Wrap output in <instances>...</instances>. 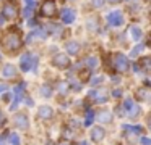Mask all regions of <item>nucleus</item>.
Instances as JSON below:
<instances>
[{
	"label": "nucleus",
	"instance_id": "nucleus-1",
	"mask_svg": "<svg viewBox=\"0 0 151 145\" xmlns=\"http://www.w3.org/2000/svg\"><path fill=\"white\" fill-rule=\"evenodd\" d=\"M21 44H23V39H21V32L18 31V28H12L2 39V45L10 55L17 53L21 48Z\"/></svg>",
	"mask_w": 151,
	"mask_h": 145
},
{
	"label": "nucleus",
	"instance_id": "nucleus-2",
	"mask_svg": "<svg viewBox=\"0 0 151 145\" xmlns=\"http://www.w3.org/2000/svg\"><path fill=\"white\" fill-rule=\"evenodd\" d=\"M112 69L117 71V73H125V71L128 69V60L125 58V55H122V53H115L114 55Z\"/></svg>",
	"mask_w": 151,
	"mask_h": 145
},
{
	"label": "nucleus",
	"instance_id": "nucleus-3",
	"mask_svg": "<svg viewBox=\"0 0 151 145\" xmlns=\"http://www.w3.org/2000/svg\"><path fill=\"white\" fill-rule=\"evenodd\" d=\"M2 15H4V18L10 19V21H12V19H15L18 16V6H17V3H15L13 0H8V2L4 5Z\"/></svg>",
	"mask_w": 151,
	"mask_h": 145
},
{
	"label": "nucleus",
	"instance_id": "nucleus-4",
	"mask_svg": "<svg viewBox=\"0 0 151 145\" xmlns=\"http://www.w3.org/2000/svg\"><path fill=\"white\" fill-rule=\"evenodd\" d=\"M41 15L42 16H47V18H52V16L57 15V6H55V2L54 0H46L41 6Z\"/></svg>",
	"mask_w": 151,
	"mask_h": 145
},
{
	"label": "nucleus",
	"instance_id": "nucleus-5",
	"mask_svg": "<svg viewBox=\"0 0 151 145\" xmlns=\"http://www.w3.org/2000/svg\"><path fill=\"white\" fill-rule=\"evenodd\" d=\"M52 63H54V66L59 68V69H65V68L70 66L68 57H67V55H62V53L55 55V57H54V60H52Z\"/></svg>",
	"mask_w": 151,
	"mask_h": 145
},
{
	"label": "nucleus",
	"instance_id": "nucleus-6",
	"mask_svg": "<svg viewBox=\"0 0 151 145\" xmlns=\"http://www.w3.org/2000/svg\"><path fill=\"white\" fill-rule=\"evenodd\" d=\"M36 64H37L36 57L33 58L29 53H24L23 57H21V69H23V71H28L31 66H33V68H36Z\"/></svg>",
	"mask_w": 151,
	"mask_h": 145
},
{
	"label": "nucleus",
	"instance_id": "nucleus-7",
	"mask_svg": "<svg viewBox=\"0 0 151 145\" xmlns=\"http://www.w3.org/2000/svg\"><path fill=\"white\" fill-rule=\"evenodd\" d=\"M15 124H17L20 129H26L28 126H29V121H28V116L24 115V113H18V115L15 116Z\"/></svg>",
	"mask_w": 151,
	"mask_h": 145
},
{
	"label": "nucleus",
	"instance_id": "nucleus-8",
	"mask_svg": "<svg viewBox=\"0 0 151 145\" xmlns=\"http://www.w3.org/2000/svg\"><path fill=\"white\" fill-rule=\"evenodd\" d=\"M107 19H109V23H111V24H114V26H120L122 23H124V16H122L120 11H112V13H109Z\"/></svg>",
	"mask_w": 151,
	"mask_h": 145
},
{
	"label": "nucleus",
	"instance_id": "nucleus-9",
	"mask_svg": "<svg viewBox=\"0 0 151 145\" xmlns=\"http://www.w3.org/2000/svg\"><path fill=\"white\" fill-rule=\"evenodd\" d=\"M104 135H106V131L101 127V126H96V127L91 131V139L94 142H101L102 139H104Z\"/></svg>",
	"mask_w": 151,
	"mask_h": 145
},
{
	"label": "nucleus",
	"instance_id": "nucleus-10",
	"mask_svg": "<svg viewBox=\"0 0 151 145\" xmlns=\"http://www.w3.org/2000/svg\"><path fill=\"white\" fill-rule=\"evenodd\" d=\"M137 97H138V100H141V102H148L150 97H151L150 87H140V89L137 90Z\"/></svg>",
	"mask_w": 151,
	"mask_h": 145
},
{
	"label": "nucleus",
	"instance_id": "nucleus-11",
	"mask_svg": "<svg viewBox=\"0 0 151 145\" xmlns=\"http://www.w3.org/2000/svg\"><path fill=\"white\" fill-rule=\"evenodd\" d=\"M39 116L42 119H50L54 116V110L50 108V106H47V105H42L39 108Z\"/></svg>",
	"mask_w": 151,
	"mask_h": 145
},
{
	"label": "nucleus",
	"instance_id": "nucleus-12",
	"mask_svg": "<svg viewBox=\"0 0 151 145\" xmlns=\"http://www.w3.org/2000/svg\"><path fill=\"white\" fill-rule=\"evenodd\" d=\"M2 73H4L5 77H8V79H13V77L17 76V68H15L13 64H5Z\"/></svg>",
	"mask_w": 151,
	"mask_h": 145
},
{
	"label": "nucleus",
	"instance_id": "nucleus-13",
	"mask_svg": "<svg viewBox=\"0 0 151 145\" xmlns=\"http://www.w3.org/2000/svg\"><path fill=\"white\" fill-rule=\"evenodd\" d=\"M73 19H75V13H73V10L70 8H65L62 11V21L63 23H73Z\"/></svg>",
	"mask_w": 151,
	"mask_h": 145
},
{
	"label": "nucleus",
	"instance_id": "nucleus-14",
	"mask_svg": "<svg viewBox=\"0 0 151 145\" xmlns=\"http://www.w3.org/2000/svg\"><path fill=\"white\" fill-rule=\"evenodd\" d=\"M98 121H99V122H104V124L111 122V121H112V113H111V111H99Z\"/></svg>",
	"mask_w": 151,
	"mask_h": 145
},
{
	"label": "nucleus",
	"instance_id": "nucleus-15",
	"mask_svg": "<svg viewBox=\"0 0 151 145\" xmlns=\"http://www.w3.org/2000/svg\"><path fill=\"white\" fill-rule=\"evenodd\" d=\"M93 93V95H96V98H98V100H96V102H101V103H104V102H107V92H106V90L104 89H101V90H99V92H91Z\"/></svg>",
	"mask_w": 151,
	"mask_h": 145
},
{
	"label": "nucleus",
	"instance_id": "nucleus-16",
	"mask_svg": "<svg viewBox=\"0 0 151 145\" xmlns=\"http://www.w3.org/2000/svg\"><path fill=\"white\" fill-rule=\"evenodd\" d=\"M67 50H68V53H73V55H76L80 52V45L76 44V42H67Z\"/></svg>",
	"mask_w": 151,
	"mask_h": 145
},
{
	"label": "nucleus",
	"instance_id": "nucleus-17",
	"mask_svg": "<svg viewBox=\"0 0 151 145\" xmlns=\"http://www.w3.org/2000/svg\"><path fill=\"white\" fill-rule=\"evenodd\" d=\"M127 111H128V116H130V118H137V115H140V106L133 103V105H132Z\"/></svg>",
	"mask_w": 151,
	"mask_h": 145
},
{
	"label": "nucleus",
	"instance_id": "nucleus-18",
	"mask_svg": "<svg viewBox=\"0 0 151 145\" xmlns=\"http://www.w3.org/2000/svg\"><path fill=\"white\" fill-rule=\"evenodd\" d=\"M21 93H23V86H18L17 89H15V102H13V105H12V108H15L17 106V103L20 102V98H21Z\"/></svg>",
	"mask_w": 151,
	"mask_h": 145
},
{
	"label": "nucleus",
	"instance_id": "nucleus-19",
	"mask_svg": "<svg viewBox=\"0 0 151 145\" xmlns=\"http://www.w3.org/2000/svg\"><path fill=\"white\" fill-rule=\"evenodd\" d=\"M93 119H94V111L88 110V111H86V118H85V126H91Z\"/></svg>",
	"mask_w": 151,
	"mask_h": 145
},
{
	"label": "nucleus",
	"instance_id": "nucleus-20",
	"mask_svg": "<svg viewBox=\"0 0 151 145\" xmlns=\"http://www.w3.org/2000/svg\"><path fill=\"white\" fill-rule=\"evenodd\" d=\"M130 32H132V37H133L135 40H138V39L141 37V31H140V28H137V26H133V28L130 29Z\"/></svg>",
	"mask_w": 151,
	"mask_h": 145
},
{
	"label": "nucleus",
	"instance_id": "nucleus-21",
	"mask_svg": "<svg viewBox=\"0 0 151 145\" xmlns=\"http://www.w3.org/2000/svg\"><path fill=\"white\" fill-rule=\"evenodd\" d=\"M138 68H145V69H150V58H143V60L140 61V66H137V69Z\"/></svg>",
	"mask_w": 151,
	"mask_h": 145
},
{
	"label": "nucleus",
	"instance_id": "nucleus-22",
	"mask_svg": "<svg viewBox=\"0 0 151 145\" xmlns=\"http://www.w3.org/2000/svg\"><path fill=\"white\" fill-rule=\"evenodd\" d=\"M41 93H42L44 97H50V95H52V89H50L49 86H42V89H41Z\"/></svg>",
	"mask_w": 151,
	"mask_h": 145
},
{
	"label": "nucleus",
	"instance_id": "nucleus-23",
	"mask_svg": "<svg viewBox=\"0 0 151 145\" xmlns=\"http://www.w3.org/2000/svg\"><path fill=\"white\" fill-rule=\"evenodd\" d=\"M10 140H12V145H20V137H18V135L17 134H12L10 135Z\"/></svg>",
	"mask_w": 151,
	"mask_h": 145
},
{
	"label": "nucleus",
	"instance_id": "nucleus-24",
	"mask_svg": "<svg viewBox=\"0 0 151 145\" xmlns=\"http://www.w3.org/2000/svg\"><path fill=\"white\" fill-rule=\"evenodd\" d=\"M86 61H88V66H91V68L98 64V60H96L94 57H89V58H88V60H86Z\"/></svg>",
	"mask_w": 151,
	"mask_h": 145
},
{
	"label": "nucleus",
	"instance_id": "nucleus-25",
	"mask_svg": "<svg viewBox=\"0 0 151 145\" xmlns=\"http://www.w3.org/2000/svg\"><path fill=\"white\" fill-rule=\"evenodd\" d=\"M59 90H60L62 93H67V92H68V86H67L65 82H62V84L59 86Z\"/></svg>",
	"mask_w": 151,
	"mask_h": 145
},
{
	"label": "nucleus",
	"instance_id": "nucleus-26",
	"mask_svg": "<svg viewBox=\"0 0 151 145\" xmlns=\"http://www.w3.org/2000/svg\"><path fill=\"white\" fill-rule=\"evenodd\" d=\"M28 3V8H34L36 6V0H24Z\"/></svg>",
	"mask_w": 151,
	"mask_h": 145
},
{
	"label": "nucleus",
	"instance_id": "nucleus-27",
	"mask_svg": "<svg viewBox=\"0 0 151 145\" xmlns=\"http://www.w3.org/2000/svg\"><path fill=\"white\" fill-rule=\"evenodd\" d=\"M88 77H89V69L81 71V79H88Z\"/></svg>",
	"mask_w": 151,
	"mask_h": 145
},
{
	"label": "nucleus",
	"instance_id": "nucleus-28",
	"mask_svg": "<svg viewBox=\"0 0 151 145\" xmlns=\"http://www.w3.org/2000/svg\"><path fill=\"white\" fill-rule=\"evenodd\" d=\"M141 48H143V47H141V45H138V47H135V48H133V50H132V57H135V55H137V53H138V52H140V50H141Z\"/></svg>",
	"mask_w": 151,
	"mask_h": 145
},
{
	"label": "nucleus",
	"instance_id": "nucleus-29",
	"mask_svg": "<svg viewBox=\"0 0 151 145\" xmlns=\"http://www.w3.org/2000/svg\"><path fill=\"white\" fill-rule=\"evenodd\" d=\"M132 105H133V102H132V100H125V102H124V106H125V110H128Z\"/></svg>",
	"mask_w": 151,
	"mask_h": 145
},
{
	"label": "nucleus",
	"instance_id": "nucleus-30",
	"mask_svg": "<svg viewBox=\"0 0 151 145\" xmlns=\"http://www.w3.org/2000/svg\"><path fill=\"white\" fill-rule=\"evenodd\" d=\"M5 124V116H4V113H2V110H0V127Z\"/></svg>",
	"mask_w": 151,
	"mask_h": 145
},
{
	"label": "nucleus",
	"instance_id": "nucleus-31",
	"mask_svg": "<svg viewBox=\"0 0 151 145\" xmlns=\"http://www.w3.org/2000/svg\"><path fill=\"white\" fill-rule=\"evenodd\" d=\"M93 5L94 6H102V0H93Z\"/></svg>",
	"mask_w": 151,
	"mask_h": 145
},
{
	"label": "nucleus",
	"instance_id": "nucleus-32",
	"mask_svg": "<svg viewBox=\"0 0 151 145\" xmlns=\"http://www.w3.org/2000/svg\"><path fill=\"white\" fill-rule=\"evenodd\" d=\"M4 100H5V102H10V100H12V93H5V97H4Z\"/></svg>",
	"mask_w": 151,
	"mask_h": 145
},
{
	"label": "nucleus",
	"instance_id": "nucleus-33",
	"mask_svg": "<svg viewBox=\"0 0 151 145\" xmlns=\"http://www.w3.org/2000/svg\"><path fill=\"white\" fill-rule=\"evenodd\" d=\"M141 144H143V145H150V139L143 137V139H141Z\"/></svg>",
	"mask_w": 151,
	"mask_h": 145
},
{
	"label": "nucleus",
	"instance_id": "nucleus-34",
	"mask_svg": "<svg viewBox=\"0 0 151 145\" xmlns=\"http://www.w3.org/2000/svg\"><path fill=\"white\" fill-rule=\"evenodd\" d=\"M120 90H114V92H112V95H114V97H120Z\"/></svg>",
	"mask_w": 151,
	"mask_h": 145
},
{
	"label": "nucleus",
	"instance_id": "nucleus-35",
	"mask_svg": "<svg viewBox=\"0 0 151 145\" xmlns=\"http://www.w3.org/2000/svg\"><path fill=\"white\" fill-rule=\"evenodd\" d=\"M107 2H109V3H114V5H115V3H120L122 0H107Z\"/></svg>",
	"mask_w": 151,
	"mask_h": 145
},
{
	"label": "nucleus",
	"instance_id": "nucleus-36",
	"mask_svg": "<svg viewBox=\"0 0 151 145\" xmlns=\"http://www.w3.org/2000/svg\"><path fill=\"white\" fill-rule=\"evenodd\" d=\"M2 92H5V87L4 86H0V93H2Z\"/></svg>",
	"mask_w": 151,
	"mask_h": 145
}]
</instances>
